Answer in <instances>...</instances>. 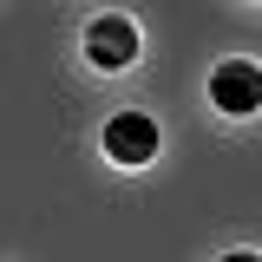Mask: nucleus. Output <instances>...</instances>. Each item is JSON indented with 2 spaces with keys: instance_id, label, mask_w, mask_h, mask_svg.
I'll return each mask as SVG.
<instances>
[{
  "instance_id": "nucleus-1",
  "label": "nucleus",
  "mask_w": 262,
  "mask_h": 262,
  "mask_svg": "<svg viewBox=\"0 0 262 262\" xmlns=\"http://www.w3.org/2000/svg\"><path fill=\"white\" fill-rule=\"evenodd\" d=\"M138 27H131L125 13H98L92 27H85V59L98 66V72H125L131 59H138Z\"/></svg>"
},
{
  "instance_id": "nucleus-3",
  "label": "nucleus",
  "mask_w": 262,
  "mask_h": 262,
  "mask_svg": "<svg viewBox=\"0 0 262 262\" xmlns=\"http://www.w3.org/2000/svg\"><path fill=\"white\" fill-rule=\"evenodd\" d=\"M210 98L223 105V112H236V118H249L262 105V72L256 59H223L216 72H210Z\"/></svg>"
},
{
  "instance_id": "nucleus-2",
  "label": "nucleus",
  "mask_w": 262,
  "mask_h": 262,
  "mask_svg": "<svg viewBox=\"0 0 262 262\" xmlns=\"http://www.w3.org/2000/svg\"><path fill=\"white\" fill-rule=\"evenodd\" d=\"M105 158H112V164H151V158H158V118L118 112V118L105 125Z\"/></svg>"
},
{
  "instance_id": "nucleus-4",
  "label": "nucleus",
  "mask_w": 262,
  "mask_h": 262,
  "mask_svg": "<svg viewBox=\"0 0 262 262\" xmlns=\"http://www.w3.org/2000/svg\"><path fill=\"white\" fill-rule=\"evenodd\" d=\"M223 262H256V249H243V256H223Z\"/></svg>"
}]
</instances>
